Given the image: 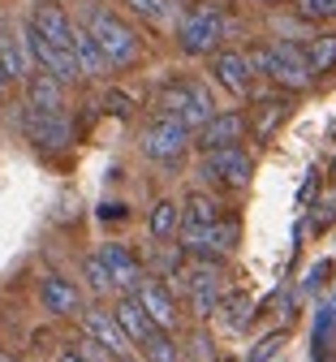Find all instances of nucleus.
I'll return each instance as SVG.
<instances>
[{
	"label": "nucleus",
	"instance_id": "nucleus-23",
	"mask_svg": "<svg viewBox=\"0 0 336 362\" xmlns=\"http://www.w3.org/2000/svg\"><path fill=\"white\" fill-rule=\"evenodd\" d=\"M0 69H5L9 82H26L30 78V61L22 57V48H18L9 35H0Z\"/></svg>",
	"mask_w": 336,
	"mask_h": 362
},
{
	"label": "nucleus",
	"instance_id": "nucleus-17",
	"mask_svg": "<svg viewBox=\"0 0 336 362\" xmlns=\"http://www.w3.org/2000/svg\"><path fill=\"white\" fill-rule=\"evenodd\" d=\"M112 320L121 324V332H125L134 345H142V341H147V337L156 332V324L147 320V310L138 306V298H134V293H121V298H117V310H112Z\"/></svg>",
	"mask_w": 336,
	"mask_h": 362
},
{
	"label": "nucleus",
	"instance_id": "nucleus-21",
	"mask_svg": "<svg viewBox=\"0 0 336 362\" xmlns=\"http://www.w3.org/2000/svg\"><path fill=\"white\" fill-rule=\"evenodd\" d=\"M216 220H224V216H220V203H216L212 194H203V190H190V194H185L181 224H216Z\"/></svg>",
	"mask_w": 336,
	"mask_h": 362
},
{
	"label": "nucleus",
	"instance_id": "nucleus-19",
	"mask_svg": "<svg viewBox=\"0 0 336 362\" xmlns=\"http://www.w3.org/2000/svg\"><path fill=\"white\" fill-rule=\"evenodd\" d=\"M69 52H74L82 78H104V74H108V61H104L100 48H95V39H91L86 26H74V48H69Z\"/></svg>",
	"mask_w": 336,
	"mask_h": 362
},
{
	"label": "nucleus",
	"instance_id": "nucleus-13",
	"mask_svg": "<svg viewBox=\"0 0 336 362\" xmlns=\"http://www.w3.org/2000/svg\"><path fill=\"white\" fill-rule=\"evenodd\" d=\"M100 259H104L108 276H112V285H117L121 293H138V285L147 281V276H142V263L134 259V250L121 246V242H104V246H100Z\"/></svg>",
	"mask_w": 336,
	"mask_h": 362
},
{
	"label": "nucleus",
	"instance_id": "nucleus-33",
	"mask_svg": "<svg viewBox=\"0 0 336 362\" xmlns=\"http://www.w3.org/2000/svg\"><path fill=\"white\" fill-rule=\"evenodd\" d=\"M328 276H332V263L323 259L319 267H311V281H306V285H311V289H315V285H328Z\"/></svg>",
	"mask_w": 336,
	"mask_h": 362
},
{
	"label": "nucleus",
	"instance_id": "nucleus-2",
	"mask_svg": "<svg viewBox=\"0 0 336 362\" xmlns=\"http://www.w3.org/2000/svg\"><path fill=\"white\" fill-rule=\"evenodd\" d=\"M86 30H91V39H95V48L104 52L108 69H129V65H138L142 43H138L134 26H129L125 18H117V13L104 9V5H86Z\"/></svg>",
	"mask_w": 336,
	"mask_h": 362
},
{
	"label": "nucleus",
	"instance_id": "nucleus-16",
	"mask_svg": "<svg viewBox=\"0 0 336 362\" xmlns=\"http://www.w3.org/2000/svg\"><path fill=\"white\" fill-rule=\"evenodd\" d=\"M26 108H35V112H61L65 108V82H57L52 74H43V69H35L26 78Z\"/></svg>",
	"mask_w": 336,
	"mask_h": 362
},
{
	"label": "nucleus",
	"instance_id": "nucleus-24",
	"mask_svg": "<svg viewBox=\"0 0 336 362\" xmlns=\"http://www.w3.org/2000/svg\"><path fill=\"white\" fill-rule=\"evenodd\" d=\"M138 349H142V362H181V349H177V341H173L168 332H160V328H156L147 341H142Z\"/></svg>",
	"mask_w": 336,
	"mask_h": 362
},
{
	"label": "nucleus",
	"instance_id": "nucleus-29",
	"mask_svg": "<svg viewBox=\"0 0 336 362\" xmlns=\"http://www.w3.org/2000/svg\"><path fill=\"white\" fill-rule=\"evenodd\" d=\"M280 345H284V332H267V337L246 354V362H272V358L280 354Z\"/></svg>",
	"mask_w": 336,
	"mask_h": 362
},
{
	"label": "nucleus",
	"instance_id": "nucleus-34",
	"mask_svg": "<svg viewBox=\"0 0 336 362\" xmlns=\"http://www.w3.org/2000/svg\"><path fill=\"white\" fill-rule=\"evenodd\" d=\"M100 216H104V220H121V216H125V207H121V203H104V207H100Z\"/></svg>",
	"mask_w": 336,
	"mask_h": 362
},
{
	"label": "nucleus",
	"instance_id": "nucleus-6",
	"mask_svg": "<svg viewBox=\"0 0 336 362\" xmlns=\"http://www.w3.org/2000/svg\"><path fill=\"white\" fill-rule=\"evenodd\" d=\"M181 246L195 259H216L237 246V224L216 220V224H181Z\"/></svg>",
	"mask_w": 336,
	"mask_h": 362
},
{
	"label": "nucleus",
	"instance_id": "nucleus-37",
	"mask_svg": "<svg viewBox=\"0 0 336 362\" xmlns=\"http://www.w3.org/2000/svg\"><path fill=\"white\" fill-rule=\"evenodd\" d=\"M0 362H13V358H9V354H0Z\"/></svg>",
	"mask_w": 336,
	"mask_h": 362
},
{
	"label": "nucleus",
	"instance_id": "nucleus-14",
	"mask_svg": "<svg viewBox=\"0 0 336 362\" xmlns=\"http://www.w3.org/2000/svg\"><path fill=\"white\" fill-rule=\"evenodd\" d=\"M39 302L47 315H57V320H74V315H82V293L78 285L61 281V276H43L39 281Z\"/></svg>",
	"mask_w": 336,
	"mask_h": 362
},
{
	"label": "nucleus",
	"instance_id": "nucleus-3",
	"mask_svg": "<svg viewBox=\"0 0 336 362\" xmlns=\"http://www.w3.org/2000/svg\"><path fill=\"white\" fill-rule=\"evenodd\" d=\"M156 112L181 121L185 129H203L216 117V100L203 82H190V78H173L168 86H160L156 95Z\"/></svg>",
	"mask_w": 336,
	"mask_h": 362
},
{
	"label": "nucleus",
	"instance_id": "nucleus-12",
	"mask_svg": "<svg viewBox=\"0 0 336 362\" xmlns=\"http://www.w3.org/2000/svg\"><path fill=\"white\" fill-rule=\"evenodd\" d=\"M134 298H138V306L147 310V320H151L160 332H173V328L181 324V310H177L173 293H168L160 281H151V276H147V281L138 285V293H134Z\"/></svg>",
	"mask_w": 336,
	"mask_h": 362
},
{
	"label": "nucleus",
	"instance_id": "nucleus-38",
	"mask_svg": "<svg viewBox=\"0 0 336 362\" xmlns=\"http://www.w3.org/2000/svg\"><path fill=\"white\" fill-rule=\"evenodd\" d=\"M121 362H138V358H121Z\"/></svg>",
	"mask_w": 336,
	"mask_h": 362
},
{
	"label": "nucleus",
	"instance_id": "nucleus-36",
	"mask_svg": "<svg viewBox=\"0 0 336 362\" xmlns=\"http://www.w3.org/2000/svg\"><path fill=\"white\" fill-rule=\"evenodd\" d=\"M5 86H9V78H5V69H0V95H5Z\"/></svg>",
	"mask_w": 336,
	"mask_h": 362
},
{
	"label": "nucleus",
	"instance_id": "nucleus-18",
	"mask_svg": "<svg viewBox=\"0 0 336 362\" xmlns=\"http://www.w3.org/2000/svg\"><path fill=\"white\" fill-rule=\"evenodd\" d=\"M302 57H306L311 78L332 74V69H336V30H319V35L302 39Z\"/></svg>",
	"mask_w": 336,
	"mask_h": 362
},
{
	"label": "nucleus",
	"instance_id": "nucleus-11",
	"mask_svg": "<svg viewBox=\"0 0 336 362\" xmlns=\"http://www.w3.org/2000/svg\"><path fill=\"white\" fill-rule=\"evenodd\" d=\"M82 328H86V337H91V341H100L117 362H121V358H134V341L121 332V324L112 320L108 310H95V306H91V310H82Z\"/></svg>",
	"mask_w": 336,
	"mask_h": 362
},
{
	"label": "nucleus",
	"instance_id": "nucleus-1",
	"mask_svg": "<svg viewBox=\"0 0 336 362\" xmlns=\"http://www.w3.org/2000/svg\"><path fill=\"white\" fill-rule=\"evenodd\" d=\"M246 65H250V78H272L289 90H306L315 78L306 69V57H302V43H289V39H272V43H255L250 52H242Z\"/></svg>",
	"mask_w": 336,
	"mask_h": 362
},
{
	"label": "nucleus",
	"instance_id": "nucleus-30",
	"mask_svg": "<svg viewBox=\"0 0 336 362\" xmlns=\"http://www.w3.org/2000/svg\"><path fill=\"white\" fill-rule=\"evenodd\" d=\"M125 5H129L138 18H147V22H164V18H168V0H125Z\"/></svg>",
	"mask_w": 336,
	"mask_h": 362
},
{
	"label": "nucleus",
	"instance_id": "nucleus-7",
	"mask_svg": "<svg viewBox=\"0 0 336 362\" xmlns=\"http://www.w3.org/2000/svg\"><path fill=\"white\" fill-rule=\"evenodd\" d=\"M199 173H203L207 181H220V186L242 190V186H250V177H255V160H250V151H242V147H228V151L203 156Z\"/></svg>",
	"mask_w": 336,
	"mask_h": 362
},
{
	"label": "nucleus",
	"instance_id": "nucleus-32",
	"mask_svg": "<svg viewBox=\"0 0 336 362\" xmlns=\"http://www.w3.org/2000/svg\"><path fill=\"white\" fill-rule=\"evenodd\" d=\"M104 108H108L112 117H121V121H125V117H134V100H129V95H121V90H108V95H104Z\"/></svg>",
	"mask_w": 336,
	"mask_h": 362
},
{
	"label": "nucleus",
	"instance_id": "nucleus-26",
	"mask_svg": "<svg viewBox=\"0 0 336 362\" xmlns=\"http://www.w3.org/2000/svg\"><path fill=\"white\" fill-rule=\"evenodd\" d=\"M82 276H86V285H91V293H112V289H117L100 255H86V259H82Z\"/></svg>",
	"mask_w": 336,
	"mask_h": 362
},
{
	"label": "nucleus",
	"instance_id": "nucleus-25",
	"mask_svg": "<svg viewBox=\"0 0 336 362\" xmlns=\"http://www.w3.org/2000/svg\"><path fill=\"white\" fill-rule=\"evenodd\" d=\"M216 310L228 315V324H233V328H246V315L255 320V302H250V293H228V298H220Z\"/></svg>",
	"mask_w": 336,
	"mask_h": 362
},
{
	"label": "nucleus",
	"instance_id": "nucleus-27",
	"mask_svg": "<svg viewBox=\"0 0 336 362\" xmlns=\"http://www.w3.org/2000/svg\"><path fill=\"white\" fill-rule=\"evenodd\" d=\"M259 108H263V121H259V139H272L276 121H284V112H289V104H284V100H263Z\"/></svg>",
	"mask_w": 336,
	"mask_h": 362
},
{
	"label": "nucleus",
	"instance_id": "nucleus-28",
	"mask_svg": "<svg viewBox=\"0 0 336 362\" xmlns=\"http://www.w3.org/2000/svg\"><path fill=\"white\" fill-rule=\"evenodd\" d=\"M298 13L311 22H336V0H298Z\"/></svg>",
	"mask_w": 336,
	"mask_h": 362
},
{
	"label": "nucleus",
	"instance_id": "nucleus-20",
	"mask_svg": "<svg viewBox=\"0 0 336 362\" xmlns=\"http://www.w3.org/2000/svg\"><path fill=\"white\" fill-rule=\"evenodd\" d=\"M311 345H315V349H311L315 362H328V358H332V349H336V306H319Z\"/></svg>",
	"mask_w": 336,
	"mask_h": 362
},
{
	"label": "nucleus",
	"instance_id": "nucleus-8",
	"mask_svg": "<svg viewBox=\"0 0 336 362\" xmlns=\"http://www.w3.org/2000/svg\"><path fill=\"white\" fill-rule=\"evenodd\" d=\"M22 129H26V139L35 147H47V151L74 143V125H69L65 112H35V108H26L22 112Z\"/></svg>",
	"mask_w": 336,
	"mask_h": 362
},
{
	"label": "nucleus",
	"instance_id": "nucleus-10",
	"mask_svg": "<svg viewBox=\"0 0 336 362\" xmlns=\"http://www.w3.org/2000/svg\"><path fill=\"white\" fill-rule=\"evenodd\" d=\"M246 139V117L242 112H216L203 129H199V151L212 156V151H228V147H242Z\"/></svg>",
	"mask_w": 336,
	"mask_h": 362
},
{
	"label": "nucleus",
	"instance_id": "nucleus-9",
	"mask_svg": "<svg viewBox=\"0 0 336 362\" xmlns=\"http://www.w3.org/2000/svg\"><path fill=\"white\" fill-rule=\"evenodd\" d=\"M30 26L52 43L57 52H69L74 48V22L65 13L61 0H35V9H30Z\"/></svg>",
	"mask_w": 336,
	"mask_h": 362
},
{
	"label": "nucleus",
	"instance_id": "nucleus-5",
	"mask_svg": "<svg viewBox=\"0 0 336 362\" xmlns=\"http://www.w3.org/2000/svg\"><path fill=\"white\" fill-rule=\"evenodd\" d=\"M142 156L156 160V164H181L185 160V147H190V129L173 117H151L147 125H142Z\"/></svg>",
	"mask_w": 336,
	"mask_h": 362
},
{
	"label": "nucleus",
	"instance_id": "nucleus-22",
	"mask_svg": "<svg viewBox=\"0 0 336 362\" xmlns=\"http://www.w3.org/2000/svg\"><path fill=\"white\" fill-rule=\"evenodd\" d=\"M177 224H181V207H177L173 199H160V203L151 207V216H147V229H151L156 242H168V238L177 233Z\"/></svg>",
	"mask_w": 336,
	"mask_h": 362
},
{
	"label": "nucleus",
	"instance_id": "nucleus-4",
	"mask_svg": "<svg viewBox=\"0 0 336 362\" xmlns=\"http://www.w3.org/2000/svg\"><path fill=\"white\" fill-rule=\"evenodd\" d=\"M220 39H224V13H220V5L190 9L181 18V26H177V48L185 57H212Z\"/></svg>",
	"mask_w": 336,
	"mask_h": 362
},
{
	"label": "nucleus",
	"instance_id": "nucleus-31",
	"mask_svg": "<svg viewBox=\"0 0 336 362\" xmlns=\"http://www.w3.org/2000/svg\"><path fill=\"white\" fill-rule=\"evenodd\" d=\"M74 354H78L82 362H112V354H108L100 341H91V337H82V341L74 345Z\"/></svg>",
	"mask_w": 336,
	"mask_h": 362
},
{
	"label": "nucleus",
	"instance_id": "nucleus-35",
	"mask_svg": "<svg viewBox=\"0 0 336 362\" xmlns=\"http://www.w3.org/2000/svg\"><path fill=\"white\" fill-rule=\"evenodd\" d=\"M57 362H82V358H78V354H74V349H65V354H61V358H57Z\"/></svg>",
	"mask_w": 336,
	"mask_h": 362
},
{
	"label": "nucleus",
	"instance_id": "nucleus-15",
	"mask_svg": "<svg viewBox=\"0 0 336 362\" xmlns=\"http://www.w3.org/2000/svg\"><path fill=\"white\" fill-rule=\"evenodd\" d=\"M212 78L237 100L250 95V65L242 52H212Z\"/></svg>",
	"mask_w": 336,
	"mask_h": 362
}]
</instances>
